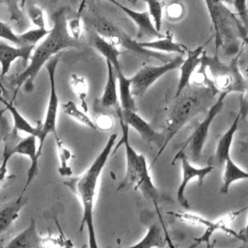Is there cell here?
<instances>
[{"label":"cell","mask_w":248,"mask_h":248,"mask_svg":"<svg viewBox=\"0 0 248 248\" xmlns=\"http://www.w3.org/2000/svg\"><path fill=\"white\" fill-rule=\"evenodd\" d=\"M68 12L69 8L63 6L51 14L52 28L35 46L27 67L20 74L11 76L7 79V84L15 89V95L21 87L25 93L34 90V81L39 72L52 56L63 49L79 47L82 45L79 39H75L68 30Z\"/></svg>","instance_id":"obj_1"},{"label":"cell","mask_w":248,"mask_h":248,"mask_svg":"<svg viewBox=\"0 0 248 248\" xmlns=\"http://www.w3.org/2000/svg\"><path fill=\"white\" fill-rule=\"evenodd\" d=\"M118 135L113 133L109 136L107 143L97 155L92 164L81 174L67 177L64 184L77 196L82 207V217L78 231L82 232L86 227L88 232L89 247L97 248V238L94 228V200L100 175L110 156Z\"/></svg>","instance_id":"obj_2"},{"label":"cell","mask_w":248,"mask_h":248,"mask_svg":"<svg viewBox=\"0 0 248 248\" xmlns=\"http://www.w3.org/2000/svg\"><path fill=\"white\" fill-rule=\"evenodd\" d=\"M119 123H120L122 136L118 140V142L113 146L112 153H114L119 148V146L121 145L124 146L125 173H124L123 179L121 180V182L117 187V190L119 191L127 188L139 190L146 200L152 202V203L154 204L155 210L159 216V220L163 228V232L166 234L167 245L170 247H173V244L170 241V235L167 232L165 223L160 213L159 202L161 200V193L159 189L155 186L151 178L146 158L144 157V155L138 153L131 145L129 141V135H128L129 126L122 119H119Z\"/></svg>","instance_id":"obj_3"},{"label":"cell","mask_w":248,"mask_h":248,"mask_svg":"<svg viewBox=\"0 0 248 248\" xmlns=\"http://www.w3.org/2000/svg\"><path fill=\"white\" fill-rule=\"evenodd\" d=\"M175 99L177 101L172 105L168 118L166 120V126L163 132L165 141L162 147L157 152L156 157L154 158L152 164H155L159 156L164 152L169 142L172 140L173 137L186 125L202 108L204 100V91H191L185 92V90Z\"/></svg>","instance_id":"obj_4"},{"label":"cell","mask_w":248,"mask_h":248,"mask_svg":"<svg viewBox=\"0 0 248 248\" xmlns=\"http://www.w3.org/2000/svg\"><path fill=\"white\" fill-rule=\"evenodd\" d=\"M237 59L238 54L231 62L225 63L220 60L218 52L215 51L213 56H209L206 51L203 50L201 64L208 71L211 88H214L219 93H245L248 86L239 71Z\"/></svg>","instance_id":"obj_5"},{"label":"cell","mask_w":248,"mask_h":248,"mask_svg":"<svg viewBox=\"0 0 248 248\" xmlns=\"http://www.w3.org/2000/svg\"><path fill=\"white\" fill-rule=\"evenodd\" d=\"M83 20L84 24L91 31L97 33L99 36L117 47L122 46L137 55L154 58L163 63L171 59L162 52L140 46L138 40L132 39L124 30L104 16H84Z\"/></svg>","instance_id":"obj_6"},{"label":"cell","mask_w":248,"mask_h":248,"mask_svg":"<svg viewBox=\"0 0 248 248\" xmlns=\"http://www.w3.org/2000/svg\"><path fill=\"white\" fill-rule=\"evenodd\" d=\"M228 96V93L221 92L219 93V96L215 103L210 107L208 109L204 119L200 123V125L197 127V129L194 131V133L190 136V138L185 141L181 149L174 155V157L171 160V165H174L176 161H178L179 157L185 153L187 150L188 154L191 157V160L195 163L200 162L202 158V154L203 151L204 144L206 142L209 129L211 126L212 121L214 118L223 110L225 99Z\"/></svg>","instance_id":"obj_7"},{"label":"cell","mask_w":248,"mask_h":248,"mask_svg":"<svg viewBox=\"0 0 248 248\" xmlns=\"http://www.w3.org/2000/svg\"><path fill=\"white\" fill-rule=\"evenodd\" d=\"M248 206L244 207V208H240L234 211H231L228 214L222 216L220 219L216 220V221H210L208 219H206L205 217H202L199 214L196 213H192V212H185V211H178L176 213V218L182 222V223H186L188 225H192V226H202L205 228L204 232L197 238H194L196 244H201V243H205L207 245V247H210V239L211 236L213 235L214 232H216L217 231L223 232H225L227 235L229 236H233L237 239H240L239 233L234 232L232 228H231V224L232 223V221L234 219L237 218V216L244 211L245 209H247Z\"/></svg>","instance_id":"obj_8"},{"label":"cell","mask_w":248,"mask_h":248,"mask_svg":"<svg viewBox=\"0 0 248 248\" xmlns=\"http://www.w3.org/2000/svg\"><path fill=\"white\" fill-rule=\"evenodd\" d=\"M61 54L57 53L54 56H52L46 63V68L48 75L49 79V96L46 106V110L45 114V119L43 124L41 125V131L40 136L38 138L39 140V147L38 152L42 155L43 146L45 143V140L48 135H52L53 137L58 136L57 134V113H58V108H59V97L57 94L56 89V82H55V74L56 69L58 66V63L60 61Z\"/></svg>","instance_id":"obj_9"},{"label":"cell","mask_w":248,"mask_h":248,"mask_svg":"<svg viewBox=\"0 0 248 248\" xmlns=\"http://www.w3.org/2000/svg\"><path fill=\"white\" fill-rule=\"evenodd\" d=\"M183 55L177 54L160 66H142L133 77L130 78L133 95L135 97H141L165 74L171 70L178 69L183 62Z\"/></svg>","instance_id":"obj_10"},{"label":"cell","mask_w":248,"mask_h":248,"mask_svg":"<svg viewBox=\"0 0 248 248\" xmlns=\"http://www.w3.org/2000/svg\"><path fill=\"white\" fill-rule=\"evenodd\" d=\"M37 140L38 139L36 136L27 135L25 138L20 139L15 144L11 143L8 140L5 141V146L7 147L9 153L12 156L15 154L23 155V156H26L30 161V166L27 170L26 182L24 184L22 193L26 191V189L29 187V185L33 181V179L39 173V160H40L41 154L38 152Z\"/></svg>","instance_id":"obj_11"},{"label":"cell","mask_w":248,"mask_h":248,"mask_svg":"<svg viewBox=\"0 0 248 248\" xmlns=\"http://www.w3.org/2000/svg\"><path fill=\"white\" fill-rule=\"evenodd\" d=\"M181 162V170H182V176L180 184L176 191V202L179 203L180 206H182L185 209H190V203L185 196V191L188 183L192 181L194 178L197 179L199 185H202L204 178L212 172L214 170L213 165H208L205 167H195L193 166L188 158L185 156V154H182L179 159Z\"/></svg>","instance_id":"obj_12"},{"label":"cell","mask_w":248,"mask_h":248,"mask_svg":"<svg viewBox=\"0 0 248 248\" xmlns=\"http://www.w3.org/2000/svg\"><path fill=\"white\" fill-rule=\"evenodd\" d=\"M116 115L118 119H122L129 127L134 128L145 141L154 143L159 147H162L164 144L165 138L163 133L156 132L145 119L139 115L137 110L121 108V110L116 112Z\"/></svg>","instance_id":"obj_13"},{"label":"cell","mask_w":248,"mask_h":248,"mask_svg":"<svg viewBox=\"0 0 248 248\" xmlns=\"http://www.w3.org/2000/svg\"><path fill=\"white\" fill-rule=\"evenodd\" d=\"M35 46L31 45L27 46H11L2 39H0V66H1V75L0 78L3 81L6 75L11 69V66L14 61L16 59H22L24 64H27L29 62L30 56L32 54V51L34 50Z\"/></svg>","instance_id":"obj_14"},{"label":"cell","mask_w":248,"mask_h":248,"mask_svg":"<svg viewBox=\"0 0 248 248\" xmlns=\"http://www.w3.org/2000/svg\"><path fill=\"white\" fill-rule=\"evenodd\" d=\"M109 1L114 5H116L119 9H121L123 13L126 14L132 19V21L138 26V34H137L138 39H142L143 37L156 39V38H162L165 36V34L161 33L155 28L148 11L138 12L116 2L115 0H109Z\"/></svg>","instance_id":"obj_15"},{"label":"cell","mask_w":248,"mask_h":248,"mask_svg":"<svg viewBox=\"0 0 248 248\" xmlns=\"http://www.w3.org/2000/svg\"><path fill=\"white\" fill-rule=\"evenodd\" d=\"M204 46L205 45H202L192 50L187 51L186 58L183 59V62L178 68L180 71V74H179V78H178V83H177L174 98L178 97L189 86L192 76L201 63V58L204 50Z\"/></svg>","instance_id":"obj_16"},{"label":"cell","mask_w":248,"mask_h":248,"mask_svg":"<svg viewBox=\"0 0 248 248\" xmlns=\"http://www.w3.org/2000/svg\"><path fill=\"white\" fill-rule=\"evenodd\" d=\"M108 76L107 81L102 93V96L99 100L100 106L106 108H112L115 113L121 110L119 96H118V88H117V78L116 74L113 69V66L108 60H106Z\"/></svg>","instance_id":"obj_17"},{"label":"cell","mask_w":248,"mask_h":248,"mask_svg":"<svg viewBox=\"0 0 248 248\" xmlns=\"http://www.w3.org/2000/svg\"><path fill=\"white\" fill-rule=\"evenodd\" d=\"M1 93L2 92L0 91V103L4 105L6 110L10 112L13 119V127H12L10 137L16 138L18 132H23V133H26L27 135L36 136L38 139L40 136L41 126H33L14 106L13 101L9 102Z\"/></svg>","instance_id":"obj_18"},{"label":"cell","mask_w":248,"mask_h":248,"mask_svg":"<svg viewBox=\"0 0 248 248\" xmlns=\"http://www.w3.org/2000/svg\"><path fill=\"white\" fill-rule=\"evenodd\" d=\"M241 113H242V111L240 110L237 113L234 120L232 121V123L231 124V126L229 127V129L218 140L216 149L214 152V156H213V161H212L214 167L215 166H223L226 159L231 156L230 151H231V147H232V144L233 141L234 135L238 129V124H239V120L241 117Z\"/></svg>","instance_id":"obj_19"},{"label":"cell","mask_w":248,"mask_h":248,"mask_svg":"<svg viewBox=\"0 0 248 248\" xmlns=\"http://www.w3.org/2000/svg\"><path fill=\"white\" fill-rule=\"evenodd\" d=\"M7 248H38L44 247V237H42L36 228V222L31 219L29 225L20 232L17 235L13 237L9 243L6 244Z\"/></svg>","instance_id":"obj_20"},{"label":"cell","mask_w":248,"mask_h":248,"mask_svg":"<svg viewBox=\"0 0 248 248\" xmlns=\"http://www.w3.org/2000/svg\"><path fill=\"white\" fill-rule=\"evenodd\" d=\"M27 203V198L24 193H20L16 198L13 199L0 208V236L4 233L18 218L19 212Z\"/></svg>","instance_id":"obj_21"},{"label":"cell","mask_w":248,"mask_h":248,"mask_svg":"<svg viewBox=\"0 0 248 248\" xmlns=\"http://www.w3.org/2000/svg\"><path fill=\"white\" fill-rule=\"evenodd\" d=\"M140 46L148 49H152L159 52H165V53H177V54H186L188 49L187 47L176 42L170 32L165 33V36L162 38H156V40L151 41H143L139 42Z\"/></svg>","instance_id":"obj_22"},{"label":"cell","mask_w":248,"mask_h":248,"mask_svg":"<svg viewBox=\"0 0 248 248\" xmlns=\"http://www.w3.org/2000/svg\"><path fill=\"white\" fill-rule=\"evenodd\" d=\"M90 41L93 47L102 56H104L106 60H108L111 63L115 72L122 71V67L119 60L120 50L116 46L108 42L107 40H105L104 38H102L101 36H99L97 33L93 31H91L90 33Z\"/></svg>","instance_id":"obj_23"},{"label":"cell","mask_w":248,"mask_h":248,"mask_svg":"<svg viewBox=\"0 0 248 248\" xmlns=\"http://www.w3.org/2000/svg\"><path fill=\"white\" fill-rule=\"evenodd\" d=\"M223 166V184L221 186L220 193L227 195L232 183L242 179H248V171L243 170L240 167H238L236 163H234V161L231 158V156L226 159Z\"/></svg>","instance_id":"obj_24"},{"label":"cell","mask_w":248,"mask_h":248,"mask_svg":"<svg viewBox=\"0 0 248 248\" xmlns=\"http://www.w3.org/2000/svg\"><path fill=\"white\" fill-rule=\"evenodd\" d=\"M117 78V88H118V96L119 103L122 109L128 110H137L135 96L132 93L131 89V79L127 78L123 71L115 72Z\"/></svg>","instance_id":"obj_25"},{"label":"cell","mask_w":248,"mask_h":248,"mask_svg":"<svg viewBox=\"0 0 248 248\" xmlns=\"http://www.w3.org/2000/svg\"><path fill=\"white\" fill-rule=\"evenodd\" d=\"M167 245L160 229L156 224L151 225L145 235L137 243L131 245V248H151V247H164Z\"/></svg>","instance_id":"obj_26"},{"label":"cell","mask_w":248,"mask_h":248,"mask_svg":"<svg viewBox=\"0 0 248 248\" xmlns=\"http://www.w3.org/2000/svg\"><path fill=\"white\" fill-rule=\"evenodd\" d=\"M57 153H58V159H59V167H58V172L63 177H69L72 175V168L70 166L71 159L73 158V154L71 150L65 145L63 140L60 139L59 136L54 137Z\"/></svg>","instance_id":"obj_27"},{"label":"cell","mask_w":248,"mask_h":248,"mask_svg":"<svg viewBox=\"0 0 248 248\" xmlns=\"http://www.w3.org/2000/svg\"><path fill=\"white\" fill-rule=\"evenodd\" d=\"M62 110L65 114H67L69 117L73 118L77 122L90 128L93 130H97L94 121L85 113L84 110L80 109L75 102L73 101H67L61 105Z\"/></svg>","instance_id":"obj_28"},{"label":"cell","mask_w":248,"mask_h":248,"mask_svg":"<svg viewBox=\"0 0 248 248\" xmlns=\"http://www.w3.org/2000/svg\"><path fill=\"white\" fill-rule=\"evenodd\" d=\"M70 84L76 93L77 97L81 103V108L84 111H87V102L86 97L88 94V83L83 77H79L76 74H73L70 78Z\"/></svg>","instance_id":"obj_29"},{"label":"cell","mask_w":248,"mask_h":248,"mask_svg":"<svg viewBox=\"0 0 248 248\" xmlns=\"http://www.w3.org/2000/svg\"><path fill=\"white\" fill-rule=\"evenodd\" d=\"M147 5V11L152 18L155 28L161 32L165 5L162 0H142Z\"/></svg>","instance_id":"obj_30"},{"label":"cell","mask_w":248,"mask_h":248,"mask_svg":"<svg viewBox=\"0 0 248 248\" xmlns=\"http://www.w3.org/2000/svg\"><path fill=\"white\" fill-rule=\"evenodd\" d=\"M186 13L185 6L180 1H172L164 8V15L170 21H180Z\"/></svg>","instance_id":"obj_31"},{"label":"cell","mask_w":248,"mask_h":248,"mask_svg":"<svg viewBox=\"0 0 248 248\" xmlns=\"http://www.w3.org/2000/svg\"><path fill=\"white\" fill-rule=\"evenodd\" d=\"M0 6H5L10 19L18 26L23 22V14L20 6V0H0Z\"/></svg>","instance_id":"obj_32"},{"label":"cell","mask_w":248,"mask_h":248,"mask_svg":"<svg viewBox=\"0 0 248 248\" xmlns=\"http://www.w3.org/2000/svg\"><path fill=\"white\" fill-rule=\"evenodd\" d=\"M48 32H49V30H47L46 28L36 27L34 29H30L28 31L20 33L18 35H19L20 40L22 41V43L25 46L31 45V46H36L37 44L48 34Z\"/></svg>","instance_id":"obj_33"},{"label":"cell","mask_w":248,"mask_h":248,"mask_svg":"<svg viewBox=\"0 0 248 248\" xmlns=\"http://www.w3.org/2000/svg\"><path fill=\"white\" fill-rule=\"evenodd\" d=\"M27 16L36 27L46 28L45 15L42 7L30 2L27 6Z\"/></svg>","instance_id":"obj_34"},{"label":"cell","mask_w":248,"mask_h":248,"mask_svg":"<svg viewBox=\"0 0 248 248\" xmlns=\"http://www.w3.org/2000/svg\"><path fill=\"white\" fill-rule=\"evenodd\" d=\"M0 39L2 40H6L8 42H11L12 44L16 45V46H25L22 41L19 38L18 34H16L11 27L6 24L5 22H3L2 20H0ZM27 46V45H26Z\"/></svg>","instance_id":"obj_35"},{"label":"cell","mask_w":248,"mask_h":248,"mask_svg":"<svg viewBox=\"0 0 248 248\" xmlns=\"http://www.w3.org/2000/svg\"><path fill=\"white\" fill-rule=\"evenodd\" d=\"M94 123L97 130H100L103 132H108L114 126V119L110 114L103 112L97 115Z\"/></svg>","instance_id":"obj_36"},{"label":"cell","mask_w":248,"mask_h":248,"mask_svg":"<svg viewBox=\"0 0 248 248\" xmlns=\"http://www.w3.org/2000/svg\"><path fill=\"white\" fill-rule=\"evenodd\" d=\"M237 16H239L240 21L248 30V8L247 0H233L232 3Z\"/></svg>","instance_id":"obj_37"},{"label":"cell","mask_w":248,"mask_h":248,"mask_svg":"<svg viewBox=\"0 0 248 248\" xmlns=\"http://www.w3.org/2000/svg\"><path fill=\"white\" fill-rule=\"evenodd\" d=\"M5 109H0V144L4 141H6V140L9 138L11 131H12V127L9 123V120L6 118L4 112Z\"/></svg>","instance_id":"obj_38"},{"label":"cell","mask_w":248,"mask_h":248,"mask_svg":"<svg viewBox=\"0 0 248 248\" xmlns=\"http://www.w3.org/2000/svg\"><path fill=\"white\" fill-rule=\"evenodd\" d=\"M68 30L70 34L75 39H79L80 33H81V25H80V16H76L75 17L68 19L67 22Z\"/></svg>","instance_id":"obj_39"},{"label":"cell","mask_w":248,"mask_h":248,"mask_svg":"<svg viewBox=\"0 0 248 248\" xmlns=\"http://www.w3.org/2000/svg\"><path fill=\"white\" fill-rule=\"evenodd\" d=\"M13 156L9 153L7 147L4 145V150H3V160L0 164V183L5 180L7 174H8V171H9V169H8V164H9V161L10 159L12 158Z\"/></svg>","instance_id":"obj_40"},{"label":"cell","mask_w":248,"mask_h":248,"mask_svg":"<svg viewBox=\"0 0 248 248\" xmlns=\"http://www.w3.org/2000/svg\"><path fill=\"white\" fill-rule=\"evenodd\" d=\"M237 64H238V68L239 71L244 78V80L246 81L247 85H248V57H243L240 58L239 54H238V59H237Z\"/></svg>","instance_id":"obj_41"},{"label":"cell","mask_w":248,"mask_h":248,"mask_svg":"<svg viewBox=\"0 0 248 248\" xmlns=\"http://www.w3.org/2000/svg\"><path fill=\"white\" fill-rule=\"evenodd\" d=\"M238 233H239V236H240V239H239V240L248 243V219H247L245 228H244L243 230H241Z\"/></svg>","instance_id":"obj_42"},{"label":"cell","mask_w":248,"mask_h":248,"mask_svg":"<svg viewBox=\"0 0 248 248\" xmlns=\"http://www.w3.org/2000/svg\"><path fill=\"white\" fill-rule=\"evenodd\" d=\"M204 3L206 5V9H207L208 14H210L212 9H213V0H204Z\"/></svg>","instance_id":"obj_43"},{"label":"cell","mask_w":248,"mask_h":248,"mask_svg":"<svg viewBox=\"0 0 248 248\" xmlns=\"http://www.w3.org/2000/svg\"><path fill=\"white\" fill-rule=\"evenodd\" d=\"M85 2H86V0H82V1H81L80 5H79V9H78V13H77V15H78V16H80V13L82 12L83 7L85 6Z\"/></svg>","instance_id":"obj_44"},{"label":"cell","mask_w":248,"mask_h":248,"mask_svg":"<svg viewBox=\"0 0 248 248\" xmlns=\"http://www.w3.org/2000/svg\"><path fill=\"white\" fill-rule=\"evenodd\" d=\"M0 91H1L2 93H4V94L7 93V89L5 88V85L3 84V81L1 80V78H0Z\"/></svg>","instance_id":"obj_45"},{"label":"cell","mask_w":248,"mask_h":248,"mask_svg":"<svg viewBox=\"0 0 248 248\" xmlns=\"http://www.w3.org/2000/svg\"><path fill=\"white\" fill-rule=\"evenodd\" d=\"M224 4H232L233 0H221Z\"/></svg>","instance_id":"obj_46"},{"label":"cell","mask_w":248,"mask_h":248,"mask_svg":"<svg viewBox=\"0 0 248 248\" xmlns=\"http://www.w3.org/2000/svg\"><path fill=\"white\" fill-rule=\"evenodd\" d=\"M21 2H20V6H21V8H23V5L25 4V2H26V0H20Z\"/></svg>","instance_id":"obj_47"},{"label":"cell","mask_w":248,"mask_h":248,"mask_svg":"<svg viewBox=\"0 0 248 248\" xmlns=\"http://www.w3.org/2000/svg\"><path fill=\"white\" fill-rule=\"evenodd\" d=\"M51 1H52V2H53V3H55V2H56V1H57V0H51Z\"/></svg>","instance_id":"obj_48"}]
</instances>
